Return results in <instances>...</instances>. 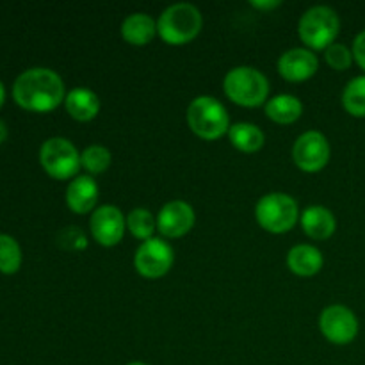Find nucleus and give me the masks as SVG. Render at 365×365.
<instances>
[{"mask_svg": "<svg viewBox=\"0 0 365 365\" xmlns=\"http://www.w3.org/2000/svg\"><path fill=\"white\" fill-rule=\"evenodd\" d=\"M13 96L24 109L46 113L64 102L63 78L48 68H31L14 81Z\"/></svg>", "mask_w": 365, "mask_h": 365, "instance_id": "obj_1", "label": "nucleus"}, {"mask_svg": "<svg viewBox=\"0 0 365 365\" xmlns=\"http://www.w3.org/2000/svg\"><path fill=\"white\" fill-rule=\"evenodd\" d=\"M203 18L196 6L178 2L166 7L157 20V32L170 45H184L195 39L202 31Z\"/></svg>", "mask_w": 365, "mask_h": 365, "instance_id": "obj_2", "label": "nucleus"}, {"mask_svg": "<svg viewBox=\"0 0 365 365\" xmlns=\"http://www.w3.org/2000/svg\"><path fill=\"white\" fill-rule=\"evenodd\" d=\"M223 89L232 102L245 107L262 106L269 95V81L252 66H235L225 75Z\"/></svg>", "mask_w": 365, "mask_h": 365, "instance_id": "obj_3", "label": "nucleus"}, {"mask_svg": "<svg viewBox=\"0 0 365 365\" xmlns=\"http://www.w3.org/2000/svg\"><path fill=\"white\" fill-rule=\"evenodd\" d=\"M187 123L202 139H217L230 130V118L223 103L214 96H196L187 107Z\"/></svg>", "mask_w": 365, "mask_h": 365, "instance_id": "obj_4", "label": "nucleus"}, {"mask_svg": "<svg viewBox=\"0 0 365 365\" xmlns=\"http://www.w3.org/2000/svg\"><path fill=\"white\" fill-rule=\"evenodd\" d=\"M339 31H341L339 14L328 6L310 7L299 18V38L314 50H327L331 43H335Z\"/></svg>", "mask_w": 365, "mask_h": 365, "instance_id": "obj_5", "label": "nucleus"}, {"mask_svg": "<svg viewBox=\"0 0 365 365\" xmlns=\"http://www.w3.org/2000/svg\"><path fill=\"white\" fill-rule=\"evenodd\" d=\"M255 217L264 230L284 234L298 223V202L285 192H269L257 202Z\"/></svg>", "mask_w": 365, "mask_h": 365, "instance_id": "obj_6", "label": "nucleus"}, {"mask_svg": "<svg viewBox=\"0 0 365 365\" xmlns=\"http://www.w3.org/2000/svg\"><path fill=\"white\" fill-rule=\"evenodd\" d=\"M39 163L50 177L66 180L81 170V153L75 145L64 138H50L39 150Z\"/></svg>", "mask_w": 365, "mask_h": 365, "instance_id": "obj_7", "label": "nucleus"}, {"mask_svg": "<svg viewBox=\"0 0 365 365\" xmlns=\"http://www.w3.org/2000/svg\"><path fill=\"white\" fill-rule=\"evenodd\" d=\"M173 248L164 239L152 237L143 241L135 250L134 266L145 278H160L173 266Z\"/></svg>", "mask_w": 365, "mask_h": 365, "instance_id": "obj_8", "label": "nucleus"}, {"mask_svg": "<svg viewBox=\"0 0 365 365\" xmlns=\"http://www.w3.org/2000/svg\"><path fill=\"white\" fill-rule=\"evenodd\" d=\"M292 159L296 166L307 173L323 170L330 160V143L327 135L317 130H309L299 135L292 146Z\"/></svg>", "mask_w": 365, "mask_h": 365, "instance_id": "obj_9", "label": "nucleus"}, {"mask_svg": "<svg viewBox=\"0 0 365 365\" xmlns=\"http://www.w3.org/2000/svg\"><path fill=\"white\" fill-rule=\"evenodd\" d=\"M321 334L334 344H349L359 334V319L355 312L344 305H330L321 312Z\"/></svg>", "mask_w": 365, "mask_h": 365, "instance_id": "obj_10", "label": "nucleus"}, {"mask_svg": "<svg viewBox=\"0 0 365 365\" xmlns=\"http://www.w3.org/2000/svg\"><path fill=\"white\" fill-rule=\"evenodd\" d=\"M125 220L123 212L114 205H102L93 210L91 220H89V228L96 242L102 246H114L123 239Z\"/></svg>", "mask_w": 365, "mask_h": 365, "instance_id": "obj_11", "label": "nucleus"}, {"mask_svg": "<svg viewBox=\"0 0 365 365\" xmlns=\"http://www.w3.org/2000/svg\"><path fill=\"white\" fill-rule=\"evenodd\" d=\"M195 225V210L184 200L168 202L157 216V230L164 237L177 239L187 234Z\"/></svg>", "mask_w": 365, "mask_h": 365, "instance_id": "obj_12", "label": "nucleus"}, {"mask_svg": "<svg viewBox=\"0 0 365 365\" xmlns=\"http://www.w3.org/2000/svg\"><path fill=\"white\" fill-rule=\"evenodd\" d=\"M319 68L316 53L309 48H291L284 52L278 59V71L284 78L291 82L307 81Z\"/></svg>", "mask_w": 365, "mask_h": 365, "instance_id": "obj_13", "label": "nucleus"}, {"mask_svg": "<svg viewBox=\"0 0 365 365\" xmlns=\"http://www.w3.org/2000/svg\"><path fill=\"white\" fill-rule=\"evenodd\" d=\"M98 202V185L91 175H77L66 189V203L75 214H88Z\"/></svg>", "mask_w": 365, "mask_h": 365, "instance_id": "obj_14", "label": "nucleus"}, {"mask_svg": "<svg viewBox=\"0 0 365 365\" xmlns=\"http://www.w3.org/2000/svg\"><path fill=\"white\" fill-rule=\"evenodd\" d=\"M302 227L309 237L316 239V241H324L334 235L337 221L330 209L323 205H312L303 210Z\"/></svg>", "mask_w": 365, "mask_h": 365, "instance_id": "obj_15", "label": "nucleus"}, {"mask_svg": "<svg viewBox=\"0 0 365 365\" xmlns=\"http://www.w3.org/2000/svg\"><path fill=\"white\" fill-rule=\"evenodd\" d=\"M287 264L298 277H314L323 267V253L312 245H296L289 250Z\"/></svg>", "mask_w": 365, "mask_h": 365, "instance_id": "obj_16", "label": "nucleus"}, {"mask_svg": "<svg viewBox=\"0 0 365 365\" xmlns=\"http://www.w3.org/2000/svg\"><path fill=\"white\" fill-rule=\"evenodd\" d=\"M64 106L71 118L78 121H89L98 114L100 98L93 89L73 88L64 98Z\"/></svg>", "mask_w": 365, "mask_h": 365, "instance_id": "obj_17", "label": "nucleus"}, {"mask_svg": "<svg viewBox=\"0 0 365 365\" xmlns=\"http://www.w3.org/2000/svg\"><path fill=\"white\" fill-rule=\"evenodd\" d=\"M157 32V24L150 14L132 13L121 24V36L127 43L135 46L148 45Z\"/></svg>", "mask_w": 365, "mask_h": 365, "instance_id": "obj_18", "label": "nucleus"}, {"mask_svg": "<svg viewBox=\"0 0 365 365\" xmlns=\"http://www.w3.org/2000/svg\"><path fill=\"white\" fill-rule=\"evenodd\" d=\"M303 113V103L294 95H277L266 102V114L277 123H292Z\"/></svg>", "mask_w": 365, "mask_h": 365, "instance_id": "obj_19", "label": "nucleus"}, {"mask_svg": "<svg viewBox=\"0 0 365 365\" xmlns=\"http://www.w3.org/2000/svg\"><path fill=\"white\" fill-rule=\"evenodd\" d=\"M228 138H230V143L235 148L246 153H253L262 148L264 139H266L264 132L257 125L248 123V121L232 125L230 130H228Z\"/></svg>", "mask_w": 365, "mask_h": 365, "instance_id": "obj_20", "label": "nucleus"}, {"mask_svg": "<svg viewBox=\"0 0 365 365\" xmlns=\"http://www.w3.org/2000/svg\"><path fill=\"white\" fill-rule=\"evenodd\" d=\"M342 106L351 116H365V75L351 78L342 91Z\"/></svg>", "mask_w": 365, "mask_h": 365, "instance_id": "obj_21", "label": "nucleus"}, {"mask_svg": "<svg viewBox=\"0 0 365 365\" xmlns=\"http://www.w3.org/2000/svg\"><path fill=\"white\" fill-rule=\"evenodd\" d=\"M127 228L134 237L141 239V241H148L153 237V232L157 228V220L148 209H132L127 216Z\"/></svg>", "mask_w": 365, "mask_h": 365, "instance_id": "obj_22", "label": "nucleus"}, {"mask_svg": "<svg viewBox=\"0 0 365 365\" xmlns=\"http://www.w3.org/2000/svg\"><path fill=\"white\" fill-rule=\"evenodd\" d=\"M110 163H113V155H110L109 148L102 145H91L81 153L82 168L91 175H100L107 171Z\"/></svg>", "mask_w": 365, "mask_h": 365, "instance_id": "obj_23", "label": "nucleus"}, {"mask_svg": "<svg viewBox=\"0 0 365 365\" xmlns=\"http://www.w3.org/2000/svg\"><path fill=\"white\" fill-rule=\"evenodd\" d=\"M21 266L20 245L11 235H0V273L13 274Z\"/></svg>", "mask_w": 365, "mask_h": 365, "instance_id": "obj_24", "label": "nucleus"}, {"mask_svg": "<svg viewBox=\"0 0 365 365\" xmlns=\"http://www.w3.org/2000/svg\"><path fill=\"white\" fill-rule=\"evenodd\" d=\"M324 59H327V63L330 64L334 70H348L353 63V50H349L348 46L342 45V43H331V45L324 50Z\"/></svg>", "mask_w": 365, "mask_h": 365, "instance_id": "obj_25", "label": "nucleus"}, {"mask_svg": "<svg viewBox=\"0 0 365 365\" xmlns=\"http://www.w3.org/2000/svg\"><path fill=\"white\" fill-rule=\"evenodd\" d=\"M56 241L61 248L71 250V252H78V250H84L88 246V239L78 227L61 228L56 235Z\"/></svg>", "mask_w": 365, "mask_h": 365, "instance_id": "obj_26", "label": "nucleus"}, {"mask_svg": "<svg viewBox=\"0 0 365 365\" xmlns=\"http://www.w3.org/2000/svg\"><path fill=\"white\" fill-rule=\"evenodd\" d=\"M353 59L359 63L362 70H365V31L359 32L353 41Z\"/></svg>", "mask_w": 365, "mask_h": 365, "instance_id": "obj_27", "label": "nucleus"}, {"mask_svg": "<svg viewBox=\"0 0 365 365\" xmlns=\"http://www.w3.org/2000/svg\"><path fill=\"white\" fill-rule=\"evenodd\" d=\"M252 6L257 7V9H273V7L280 6V2L278 0H264V2H260V0H252Z\"/></svg>", "mask_w": 365, "mask_h": 365, "instance_id": "obj_28", "label": "nucleus"}, {"mask_svg": "<svg viewBox=\"0 0 365 365\" xmlns=\"http://www.w3.org/2000/svg\"><path fill=\"white\" fill-rule=\"evenodd\" d=\"M6 138H7V127L4 121H0V143L6 141Z\"/></svg>", "mask_w": 365, "mask_h": 365, "instance_id": "obj_29", "label": "nucleus"}, {"mask_svg": "<svg viewBox=\"0 0 365 365\" xmlns=\"http://www.w3.org/2000/svg\"><path fill=\"white\" fill-rule=\"evenodd\" d=\"M4 100H6V89H4V84L0 82V107H2Z\"/></svg>", "mask_w": 365, "mask_h": 365, "instance_id": "obj_30", "label": "nucleus"}, {"mask_svg": "<svg viewBox=\"0 0 365 365\" xmlns=\"http://www.w3.org/2000/svg\"><path fill=\"white\" fill-rule=\"evenodd\" d=\"M127 365H148V364H143V362H130V364H127Z\"/></svg>", "mask_w": 365, "mask_h": 365, "instance_id": "obj_31", "label": "nucleus"}]
</instances>
